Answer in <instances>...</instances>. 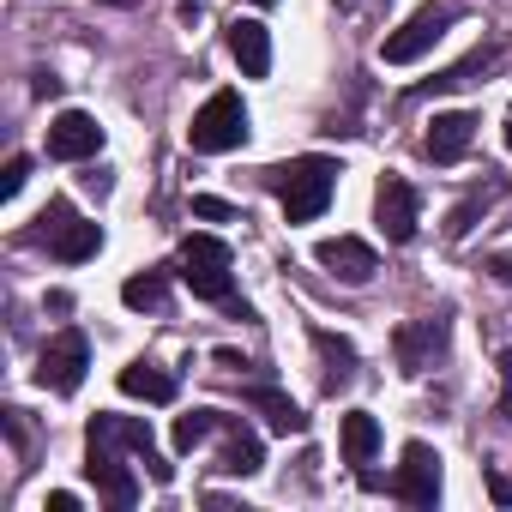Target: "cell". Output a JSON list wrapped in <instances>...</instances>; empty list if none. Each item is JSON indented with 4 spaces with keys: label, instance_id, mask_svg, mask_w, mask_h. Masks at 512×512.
<instances>
[{
    "label": "cell",
    "instance_id": "28",
    "mask_svg": "<svg viewBox=\"0 0 512 512\" xmlns=\"http://www.w3.org/2000/svg\"><path fill=\"white\" fill-rule=\"evenodd\" d=\"M500 416H512V350H500Z\"/></svg>",
    "mask_w": 512,
    "mask_h": 512
},
{
    "label": "cell",
    "instance_id": "22",
    "mask_svg": "<svg viewBox=\"0 0 512 512\" xmlns=\"http://www.w3.org/2000/svg\"><path fill=\"white\" fill-rule=\"evenodd\" d=\"M121 302H127V308H145V314H157V308L169 302V278H163V272H133V278L121 284Z\"/></svg>",
    "mask_w": 512,
    "mask_h": 512
},
{
    "label": "cell",
    "instance_id": "27",
    "mask_svg": "<svg viewBox=\"0 0 512 512\" xmlns=\"http://www.w3.org/2000/svg\"><path fill=\"white\" fill-rule=\"evenodd\" d=\"M482 205H488V193H476V199H464V205L452 211V223H446V235H452V241H458V235H470V223H476V211H482Z\"/></svg>",
    "mask_w": 512,
    "mask_h": 512
},
{
    "label": "cell",
    "instance_id": "13",
    "mask_svg": "<svg viewBox=\"0 0 512 512\" xmlns=\"http://www.w3.org/2000/svg\"><path fill=\"white\" fill-rule=\"evenodd\" d=\"M229 55H235V67L247 79H266L272 73V31L260 19H235L229 25Z\"/></svg>",
    "mask_w": 512,
    "mask_h": 512
},
{
    "label": "cell",
    "instance_id": "18",
    "mask_svg": "<svg viewBox=\"0 0 512 512\" xmlns=\"http://www.w3.org/2000/svg\"><path fill=\"white\" fill-rule=\"evenodd\" d=\"M121 392H127V398H145V404H169V398H175V374L139 356V362L121 368Z\"/></svg>",
    "mask_w": 512,
    "mask_h": 512
},
{
    "label": "cell",
    "instance_id": "24",
    "mask_svg": "<svg viewBox=\"0 0 512 512\" xmlns=\"http://www.w3.org/2000/svg\"><path fill=\"white\" fill-rule=\"evenodd\" d=\"M73 217H79V211H73L67 199H49V205L37 211V229H31V235H37V241H55V235H61V229L73 223Z\"/></svg>",
    "mask_w": 512,
    "mask_h": 512
},
{
    "label": "cell",
    "instance_id": "9",
    "mask_svg": "<svg viewBox=\"0 0 512 512\" xmlns=\"http://www.w3.org/2000/svg\"><path fill=\"white\" fill-rule=\"evenodd\" d=\"M103 151V127H97V115H85V109H61L55 121H49V157L55 163H91Z\"/></svg>",
    "mask_w": 512,
    "mask_h": 512
},
{
    "label": "cell",
    "instance_id": "6",
    "mask_svg": "<svg viewBox=\"0 0 512 512\" xmlns=\"http://www.w3.org/2000/svg\"><path fill=\"white\" fill-rule=\"evenodd\" d=\"M392 494H398L404 506H416V512L440 506V452H434L428 440H404V452H398V476H392Z\"/></svg>",
    "mask_w": 512,
    "mask_h": 512
},
{
    "label": "cell",
    "instance_id": "5",
    "mask_svg": "<svg viewBox=\"0 0 512 512\" xmlns=\"http://www.w3.org/2000/svg\"><path fill=\"white\" fill-rule=\"evenodd\" d=\"M85 368H91V338H85L79 326H67V332H55V338L43 344V356H37V386L55 392V398H73V392L85 386Z\"/></svg>",
    "mask_w": 512,
    "mask_h": 512
},
{
    "label": "cell",
    "instance_id": "29",
    "mask_svg": "<svg viewBox=\"0 0 512 512\" xmlns=\"http://www.w3.org/2000/svg\"><path fill=\"white\" fill-rule=\"evenodd\" d=\"M43 506H49V512H79V494H73V488H55Z\"/></svg>",
    "mask_w": 512,
    "mask_h": 512
},
{
    "label": "cell",
    "instance_id": "30",
    "mask_svg": "<svg viewBox=\"0 0 512 512\" xmlns=\"http://www.w3.org/2000/svg\"><path fill=\"white\" fill-rule=\"evenodd\" d=\"M488 494H494L500 506H512V476H500V470H488Z\"/></svg>",
    "mask_w": 512,
    "mask_h": 512
},
{
    "label": "cell",
    "instance_id": "26",
    "mask_svg": "<svg viewBox=\"0 0 512 512\" xmlns=\"http://www.w3.org/2000/svg\"><path fill=\"white\" fill-rule=\"evenodd\" d=\"M25 181H31V157L19 151V157H7V169H0V199H13V193H25Z\"/></svg>",
    "mask_w": 512,
    "mask_h": 512
},
{
    "label": "cell",
    "instance_id": "23",
    "mask_svg": "<svg viewBox=\"0 0 512 512\" xmlns=\"http://www.w3.org/2000/svg\"><path fill=\"white\" fill-rule=\"evenodd\" d=\"M217 428H223V416H217V410H187V416H175V452L205 446Z\"/></svg>",
    "mask_w": 512,
    "mask_h": 512
},
{
    "label": "cell",
    "instance_id": "32",
    "mask_svg": "<svg viewBox=\"0 0 512 512\" xmlns=\"http://www.w3.org/2000/svg\"><path fill=\"white\" fill-rule=\"evenodd\" d=\"M103 7H133V0H103Z\"/></svg>",
    "mask_w": 512,
    "mask_h": 512
},
{
    "label": "cell",
    "instance_id": "19",
    "mask_svg": "<svg viewBox=\"0 0 512 512\" xmlns=\"http://www.w3.org/2000/svg\"><path fill=\"white\" fill-rule=\"evenodd\" d=\"M97 247H103V223H85V217H73V223L49 241V253H55V260H67V266H85Z\"/></svg>",
    "mask_w": 512,
    "mask_h": 512
},
{
    "label": "cell",
    "instance_id": "31",
    "mask_svg": "<svg viewBox=\"0 0 512 512\" xmlns=\"http://www.w3.org/2000/svg\"><path fill=\"white\" fill-rule=\"evenodd\" d=\"M488 272H494L500 284H512V253H494V260H488Z\"/></svg>",
    "mask_w": 512,
    "mask_h": 512
},
{
    "label": "cell",
    "instance_id": "33",
    "mask_svg": "<svg viewBox=\"0 0 512 512\" xmlns=\"http://www.w3.org/2000/svg\"><path fill=\"white\" fill-rule=\"evenodd\" d=\"M253 7H278V0H253Z\"/></svg>",
    "mask_w": 512,
    "mask_h": 512
},
{
    "label": "cell",
    "instance_id": "35",
    "mask_svg": "<svg viewBox=\"0 0 512 512\" xmlns=\"http://www.w3.org/2000/svg\"><path fill=\"white\" fill-rule=\"evenodd\" d=\"M506 145H512V127H506Z\"/></svg>",
    "mask_w": 512,
    "mask_h": 512
},
{
    "label": "cell",
    "instance_id": "3",
    "mask_svg": "<svg viewBox=\"0 0 512 512\" xmlns=\"http://www.w3.org/2000/svg\"><path fill=\"white\" fill-rule=\"evenodd\" d=\"M187 145L205 151V157H223V151H241L247 145V103L241 91H211L187 127Z\"/></svg>",
    "mask_w": 512,
    "mask_h": 512
},
{
    "label": "cell",
    "instance_id": "25",
    "mask_svg": "<svg viewBox=\"0 0 512 512\" xmlns=\"http://www.w3.org/2000/svg\"><path fill=\"white\" fill-rule=\"evenodd\" d=\"M193 217H205V223H241V211L229 199H217V193H193Z\"/></svg>",
    "mask_w": 512,
    "mask_h": 512
},
{
    "label": "cell",
    "instance_id": "8",
    "mask_svg": "<svg viewBox=\"0 0 512 512\" xmlns=\"http://www.w3.org/2000/svg\"><path fill=\"white\" fill-rule=\"evenodd\" d=\"M374 223L386 229V241H416V223H422V199H416V187L404 181V175H386L380 187H374Z\"/></svg>",
    "mask_w": 512,
    "mask_h": 512
},
{
    "label": "cell",
    "instance_id": "17",
    "mask_svg": "<svg viewBox=\"0 0 512 512\" xmlns=\"http://www.w3.org/2000/svg\"><path fill=\"white\" fill-rule=\"evenodd\" d=\"M247 404H253V410H266V428H272V434H284V440H290V434H308L302 404H296V398H284L278 386H247Z\"/></svg>",
    "mask_w": 512,
    "mask_h": 512
},
{
    "label": "cell",
    "instance_id": "4",
    "mask_svg": "<svg viewBox=\"0 0 512 512\" xmlns=\"http://www.w3.org/2000/svg\"><path fill=\"white\" fill-rule=\"evenodd\" d=\"M458 19H464L458 0H428L422 13H410V19L380 43V61H386V67H410V61H422V55H428L452 25H458Z\"/></svg>",
    "mask_w": 512,
    "mask_h": 512
},
{
    "label": "cell",
    "instance_id": "12",
    "mask_svg": "<svg viewBox=\"0 0 512 512\" xmlns=\"http://www.w3.org/2000/svg\"><path fill=\"white\" fill-rule=\"evenodd\" d=\"M470 139H476V115L446 109V115H434V121H428L422 151H428V163H458V157L470 151Z\"/></svg>",
    "mask_w": 512,
    "mask_h": 512
},
{
    "label": "cell",
    "instance_id": "21",
    "mask_svg": "<svg viewBox=\"0 0 512 512\" xmlns=\"http://www.w3.org/2000/svg\"><path fill=\"white\" fill-rule=\"evenodd\" d=\"M374 452H380V422H374L368 410H350V416H344V458H350V464H368Z\"/></svg>",
    "mask_w": 512,
    "mask_h": 512
},
{
    "label": "cell",
    "instance_id": "16",
    "mask_svg": "<svg viewBox=\"0 0 512 512\" xmlns=\"http://www.w3.org/2000/svg\"><path fill=\"white\" fill-rule=\"evenodd\" d=\"M91 440H109V446H121V452H133V458H151L157 446H151V422H139V416H91V428H85Z\"/></svg>",
    "mask_w": 512,
    "mask_h": 512
},
{
    "label": "cell",
    "instance_id": "14",
    "mask_svg": "<svg viewBox=\"0 0 512 512\" xmlns=\"http://www.w3.org/2000/svg\"><path fill=\"white\" fill-rule=\"evenodd\" d=\"M217 464H223L229 476H260V470H266L260 434H253L247 422H235V416H223V452H217Z\"/></svg>",
    "mask_w": 512,
    "mask_h": 512
},
{
    "label": "cell",
    "instance_id": "7",
    "mask_svg": "<svg viewBox=\"0 0 512 512\" xmlns=\"http://www.w3.org/2000/svg\"><path fill=\"white\" fill-rule=\"evenodd\" d=\"M85 482H91V488H97L109 506H121V512L139 500V476L121 464V446H109V440H91V434H85Z\"/></svg>",
    "mask_w": 512,
    "mask_h": 512
},
{
    "label": "cell",
    "instance_id": "15",
    "mask_svg": "<svg viewBox=\"0 0 512 512\" xmlns=\"http://www.w3.org/2000/svg\"><path fill=\"white\" fill-rule=\"evenodd\" d=\"M314 350H320V386H326V398H338L356 380V344L326 332V326H314Z\"/></svg>",
    "mask_w": 512,
    "mask_h": 512
},
{
    "label": "cell",
    "instance_id": "34",
    "mask_svg": "<svg viewBox=\"0 0 512 512\" xmlns=\"http://www.w3.org/2000/svg\"><path fill=\"white\" fill-rule=\"evenodd\" d=\"M338 7H362V0H338Z\"/></svg>",
    "mask_w": 512,
    "mask_h": 512
},
{
    "label": "cell",
    "instance_id": "11",
    "mask_svg": "<svg viewBox=\"0 0 512 512\" xmlns=\"http://www.w3.org/2000/svg\"><path fill=\"white\" fill-rule=\"evenodd\" d=\"M314 260H320L338 284H368V278L380 272V253H374L362 235H326V241L314 247Z\"/></svg>",
    "mask_w": 512,
    "mask_h": 512
},
{
    "label": "cell",
    "instance_id": "1",
    "mask_svg": "<svg viewBox=\"0 0 512 512\" xmlns=\"http://www.w3.org/2000/svg\"><path fill=\"white\" fill-rule=\"evenodd\" d=\"M338 157H290V163H278V169H266V187L284 199V217L290 223H314L326 205H332V193H338Z\"/></svg>",
    "mask_w": 512,
    "mask_h": 512
},
{
    "label": "cell",
    "instance_id": "20",
    "mask_svg": "<svg viewBox=\"0 0 512 512\" xmlns=\"http://www.w3.org/2000/svg\"><path fill=\"white\" fill-rule=\"evenodd\" d=\"M500 49H506L500 37H488V43H476V49H470V55H464L458 67H446V73H440V79H434L428 91H464V85H470L476 73H488V67L500 61Z\"/></svg>",
    "mask_w": 512,
    "mask_h": 512
},
{
    "label": "cell",
    "instance_id": "10",
    "mask_svg": "<svg viewBox=\"0 0 512 512\" xmlns=\"http://www.w3.org/2000/svg\"><path fill=\"white\" fill-rule=\"evenodd\" d=\"M446 338H452V326H446V320H404V326L392 332L398 368H404V374H428V368L446 356Z\"/></svg>",
    "mask_w": 512,
    "mask_h": 512
},
{
    "label": "cell",
    "instance_id": "2",
    "mask_svg": "<svg viewBox=\"0 0 512 512\" xmlns=\"http://www.w3.org/2000/svg\"><path fill=\"white\" fill-rule=\"evenodd\" d=\"M235 260H229V241H217V235H205V229H193L187 241H181V284L199 296V302H235V272H229Z\"/></svg>",
    "mask_w": 512,
    "mask_h": 512
}]
</instances>
